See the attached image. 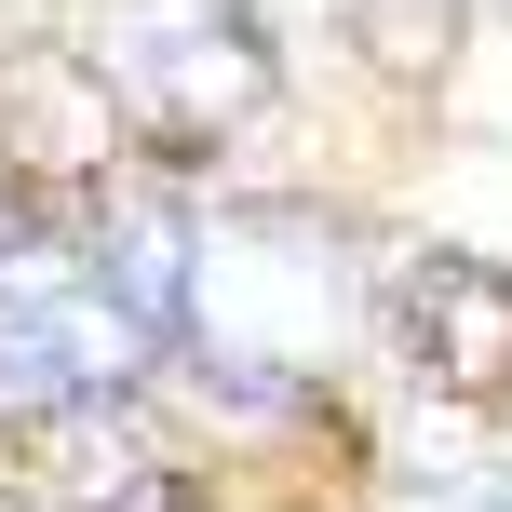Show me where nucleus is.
<instances>
[{"label":"nucleus","mask_w":512,"mask_h":512,"mask_svg":"<svg viewBox=\"0 0 512 512\" xmlns=\"http://www.w3.org/2000/svg\"><path fill=\"white\" fill-rule=\"evenodd\" d=\"M176 337L216 364V391H243V405L310 391L364 337V256H351V230H324L310 203H216V216L189 203Z\"/></svg>","instance_id":"obj_1"},{"label":"nucleus","mask_w":512,"mask_h":512,"mask_svg":"<svg viewBox=\"0 0 512 512\" xmlns=\"http://www.w3.org/2000/svg\"><path fill=\"white\" fill-rule=\"evenodd\" d=\"M81 68L108 81L122 135L203 149V135H243L256 108H270L283 54H270V14H256V0H108L95 41H81Z\"/></svg>","instance_id":"obj_2"},{"label":"nucleus","mask_w":512,"mask_h":512,"mask_svg":"<svg viewBox=\"0 0 512 512\" xmlns=\"http://www.w3.org/2000/svg\"><path fill=\"white\" fill-rule=\"evenodd\" d=\"M162 337L135 324L122 297L95 283V256L27 230L14 256H0V418H54V405H122L135 378H149Z\"/></svg>","instance_id":"obj_3"},{"label":"nucleus","mask_w":512,"mask_h":512,"mask_svg":"<svg viewBox=\"0 0 512 512\" xmlns=\"http://www.w3.org/2000/svg\"><path fill=\"white\" fill-rule=\"evenodd\" d=\"M364 324L391 337L432 405H499L512 391V270L499 256H459V243H391L364 270Z\"/></svg>","instance_id":"obj_4"},{"label":"nucleus","mask_w":512,"mask_h":512,"mask_svg":"<svg viewBox=\"0 0 512 512\" xmlns=\"http://www.w3.org/2000/svg\"><path fill=\"white\" fill-rule=\"evenodd\" d=\"M14 499L27 512H189V472L135 405H54V418H27Z\"/></svg>","instance_id":"obj_5"},{"label":"nucleus","mask_w":512,"mask_h":512,"mask_svg":"<svg viewBox=\"0 0 512 512\" xmlns=\"http://www.w3.org/2000/svg\"><path fill=\"white\" fill-rule=\"evenodd\" d=\"M68 243L95 256V283H108V297H122L149 337H176V283H189V203H176V189L108 176V189H95V216H81Z\"/></svg>","instance_id":"obj_6"},{"label":"nucleus","mask_w":512,"mask_h":512,"mask_svg":"<svg viewBox=\"0 0 512 512\" xmlns=\"http://www.w3.org/2000/svg\"><path fill=\"white\" fill-rule=\"evenodd\" d=\"M418 512H512V459H472L459 486H432V499H418Z\"/></svg>","instance_id":"obj_7"},{"label":"nucleus","mask_w":512,"mask_h":512,"mask_svg":"<svg viewBox=\"0 0 512 512\" xmlns=\"http://www.w3.org/2000/svg\"><path fill=\"white\" fill-rule=\"evenodd\" d=\"M27 230H41V216H27V176H14V162H0V256H14Z\"/></svg>","instance_id":"obj_8"}]
</instances>
